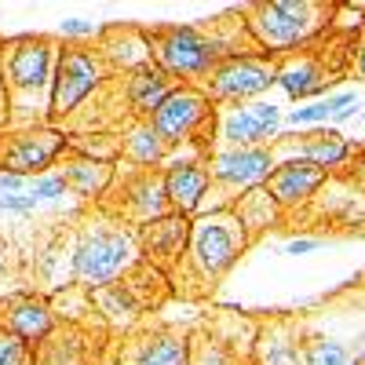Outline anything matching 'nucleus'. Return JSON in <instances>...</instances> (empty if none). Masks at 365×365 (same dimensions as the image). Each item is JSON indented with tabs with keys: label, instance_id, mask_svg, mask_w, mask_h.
I'll use <instances>...</instances> for the list:
<instances>
[{
	"label": "nucleus",
	"instance_id": "17",
	"mask_svg": "<svg viewBox=\"0 0 365 365\" xmlns=\"http://www.w3.org/2000/svg\"><path fill=\"white\" fill-rule=\"evenodd\" d=\"M347 158V143L336 132H314V135H303V161H311L318 168L329 165H340Z\"/></svg>",
	"mask_w": 365,
	"mask_h": 365
},
{
	"label": "nucleus",
	"instance_id": "24",
	"mask_svg": "<svg viewBox=\"0 0 365 365\" xmlns=\"http://www.w3.org/2000/svg\"><path fill=\"white\" fill-rule=\"evenodd\" d=\"M0 365H29V347L15 332L0 329Z\"/></svg>",
	"mask_w": 365,
	"mask_h": 365
},
{
	"label": "nucleus",
	"instance_id": "28",
	"mask_svg": "<svg viewBox=\"0 0 365 365\" xmlns=\"http://www.w3.org/2000/svg\"><path fill=\"white\" fill-rule=\"evenodd\" d=\"M314 245H318V241H289V252L299 256V252H311Z\"/></svg>",
	"mask_w": 365,
	"mask_h": 365
},
{
	"label": "nucleus",
	"instance_id": "8",
	"mask_svg": "<svg viewBox=\"0 0 365 365\" xmlns=\"http://www.w3.org/2000/svg\"><path fill=\"white\" fill-rule=\"evenodd\" d=\"M267 84H274V73L252 58H227V63L212 73V96L216 99H245L256 96Z\"/></svg>",
	"mask_w": 365,
	"mask_h": 365
},
{
	"label": "nucleus",
	"instance_id": "16",
	"mask_svg": "<svg viewBox=\"0 0 365 365\" xmlns=\"http://www.w3.org/2000/svg\"><path fill=\"white\" fill-rule=\"evenodd\" d=\"M168 96L172 91H168V73L165 70H139L135 81L128 84V99L139 113H154Z\"/></svg>",
	"mask_w": 365,
	"mask_h": 365
},
{
	"label": "nucleus",
	"instance_id": "12",
	"mask_svg": "<svg viewBox=\"0 0 365 365\" xmlns=\"http://www.w3.org/2000/svg\"><path fill=\"white\" fill-rule=\"evenodd\" d=\"M270 168H274V158L270 150H230L216 161V175L230 187H252V182H263L270 179Z\"/></svg>",
	"mask_w": 365,
	"mask_h": 365
},
{
	"label": "nucleus",
	"instance_id": "1",
	"mask_svg": "<svg viewBox=\"0 0 365 365\" xmlns=\"http://www.w3.org/2000/svg\"><path fill=\"white\" fill-rule=\"evenodd\" d=\"M322 15L325 8L311 4V0H303V4H259L252 8L249 26L263 48H289V44L307 41L322 26Z\"/></svg>",
	"mask_w": 365,
	"mask_h": 365
},
{
	"label": "nucleus",
	"instance_id": "7",
	"mask_svg": "<svg viewBox=\"0 0 365 365\" xmlns=\"http://www.w3.org/2000/svg\"><path fill=\"white\" fill-rule=\"evenodd\" d=\"M91 88H96V63H91L84 51H63V58H58V81H55L51 110L55 113L73 110Z\"/></svg>",
	"mask_w": 365,
	"mask_h": 365
},
{
	"label": "nucleus",
	"instance_id": "2",
	"mask_svg": "<svg viewBox=\"0 0 365 365\" xmlns=\"http://www.w3.org/2000/svg\"><path fill=\"white\" fill-rule=\"evenodd\" d=\"M150 44H154V55L161 58L165 73H205L212 63H216V41L201 37L194 26H172V29H158L154 37H150Z\"/></svg>",
	"mask_w": 365,
	"mask_h": 365
},
{
	"label": "nucleus",
	"instance_id": "4",
	"mask_svg": "<svg viewBox=\"0 0 365 365\" xmlns=\"http://www.w3.org/2000/svg\"><path fill=\"white\" fill-rule=\"evenodd\" d=\"M241 227L230 216H208L194 227L190 234V249H194V259L205 274H223L234 259H237V249L245 245V234H241Z\"/></svg>",
	"mask_w": 365,
	"mask_h": 365
},
{
	"label": "nucleus",
	"instance_id": "18",
	"mask_svg": "<svg viewBox=\"0 0 365 365\" xmlns=\"http://www.w3.org/2000/svg\"><path fill=\"white\" fill-rule=\"evenodd\" d=\"M274 81H282V88L289 91L292 99H303V96H314L322 88V73L311 66V63H292L285 70L274 73Z\"/></svg>",
	"mask_w": 365,
	"mask_h": 365
},
{
	"label": "nucleus",
	"instance_id": "32",
	"mask_svg": "<svg viewBox=\"0 0 365 365\" xmlns=\"http://www.w3.org/2000/svg\"><path fill=\"white\" fill-rule=\"evenodd\" d=\"M361 175H365V168H361Z\"/></svg>",
	"mask_w": 365,
	"mask_h": 365
},
{
	"label": "nucleus",
	"instance_id": "5",
	"mask_svg": "<svg viewBox=\"0 0 365 365\" xmlns=\"http://www.w3.org/2000/svg\"><path fill=\"white\" fill-rule=\"evenodd\" d=\"M205 113H208V99L201 96V91L179 88V91H172V96L154 110V125H150V128H154L165 143H172L179 135H187Z\"/></svg>",
	"mask_w": 365,
	"mask_h": 365
},
{
	"label": "nucleus",
	"instance_id": "27",
	"mask_svg": "<svg viewBox=\"0 0 365 365\" xmlns=\"http://www.w3.org/2000/svg\"><path fill=\"white\" fill-rule=\"evenodd\" d=\"M66 34H91V26H88L84 19H70V22H66Z\"/></svg>",
	"mask_w": 365,
	"mask_h": 365
},
{
	"label": "nucleus",
	"instance_id": "10",
	"mask_svg": "<svg viewBox=\"0 0 365 365\" xmlns=\"http://www.w3.org/2000/svg\"><path fill=\"white\" fill-rule=\"evenodd\" d=\"M187 237H190V223L182 212H175V216H158L143 227V252L158 263H172L182 252V245H187Z\"/></svg>",
	"mask_w": 365,
	"mask_h": 365
},
{
	"label": "nucleus",
	"instance_id": "29",
	"mask_svg": "<svg viewBox=\"0 0 365 365\" xmlns=\"http://www.w3.org/2000/svg\"><path fill=\"white\" fill-rule=\"evenodd\" d=\"M358 73L365 77V37H361V48H358Z\"/></svg>",
	"mask_w": 365,
	"mask_h": 365
},
{
	"label": "nucleus",
	"instance_id": "15",
	"mask_svg": "<svg viewBox=\"0 0 365 365\" xmlns=\"http://www.w3.org/2000/svg\"><path fill=\"white\" fill-rule=\"evenodd\" d=\"M278 128V110L274 106H245V110H234L223 120V139L230 143H256L263 135H270Z\"/></svg>",
	"mask_w": 365,
	"mask_h": 365
},
{
	"label": "nucleus",
	"instance_id": "13",
	"mask_svg": "<svg viewBox=\"0 0 365 365\" xmlns=\"http://www.w3.org/2000/svg\"><path fill=\"white\" fill-rule=\"evenodd\" d=\"M58 150H63V139L55 132H37V135H22L15 139V146L4 154V168H11V175H26L44 168Z\"/></svg>",
	"mask_w": 365,
	"mask_h": 365
},
{
	"label": "nucleus",
	"instance_id": "9",
	"mask_svg": "<svg viewBox=\"0 0 365 365\" xmlns=\"http://www.w3.org/2000/svg\"><path fill=\"white\" fill-rule=\"evenodd\" d=\"M322 179H325V168L299 158V161H289L282 168H274L270 179H267V187H270V194H274L278 205H292V201L311 197L322 187Z\"/></svg>",
	"mask_w": 365,
	"mask_h": 365
},
{
	"label": "nucleus",
	"instance_id": "3",
	"mask_svg": "<svg viewBox=\"0 0 365 365\" xmlns=\"http://www.w3.org/2000/svg\"><path fill=\"white\" fill-rule=\"evenodd\" d=\"M128 263H132V237L113 234V230L88 234L73 256V270L84 285H103V282L117 278Z\"/></svg>",
	"mask_w": 365,
	"mask_h": 365
},
{
	"label": "nucleus",
	"instance_id": "23",
	"mask_svg": "<svg viewBox=\"0 0 365 365\" xmlns=\"http://www.w3.org/2000/svg\"><path fill=\"white\" fill-rule=\"evenodd\" d=\"M344 106H351V96H332L329 103H314V106H303V110H296V113H292V120H296V125H311V120L329 117L332 110L340 113Z\"/></svg>",
	"mask_w": 365,
	"mask_h": 365
},
{
	"label": "nucleus",
	"instance_id": "22",
	"mask_svg": "<svg viewBox=\"0 0 365 365\" xmlns=\"http://www.w3.org/2000/svg\"><path fill=\"white\" fill-rule=\"evenodd\" d=\"M161 146H165V139H161L154 128H143V132H135V135L128 139V150H132L139 161H158V158H161Z\"/></svg>",
	"mask_w": 365,
	"mask_h": 365
},
{
	"label": "nucleus",
	"instance_id": "19",
	"mask_svg": "<svg viewBox=\"0 0 365 365\" xmlns=\"http://www.w3.org/2000/svg\"><path fill=\"white\" fill-rule=\"evenodd\" d=\"M135 365H187V344L175 336H158L154 344H146Z\"/></svg>",
	"mask_w": 365,
	"mask_h": 365
},
{
	"label": "nucleus",
	"instance_id": "11",
	"mask_svg": "<svg viewBox=\"0 0 365 365\" xmlns=\"http://www.w3.org/2000/svg\"><path fill=\"white\" fill-rule=\"evenodd\" d=\"M0 329L15 332L19 340H41L51 329V314L41 299L34 296H15L0 303Z\"/></svg>",
	"mask_w": 365,
	"mask_h": 365
},
{
	"label": "nucleus",
	"instance_id": "25",
	"mask_svg": "<svg viewBox=\"0 0 365 365\" xmlns=\"http://www.w3.org/2000/svg\"><path fill=\"white\" fill-rule=\"evenodd\" d=\"M63 190H66V179H58V175L37 179L34 187H29V194H34L37 201H41V197H58V194H63Z\"/></svg>",
	"mask_w": 365,
	"mask_h": 365
},
{
	"label": "nucleus",
	"instance_id": "30",
	"mask_svg": "<svg viewBox=\"0 0 365 365\" xmlns=\"http://www.w3.org/2000/svg\"><path fill=\"white\" fill-rule=\"evenodd\" d=\"M0 113H4V84H0Z\"/></svg>",
	"mask_w": 365,
	"mask_h": 365
},
{
	"label": "nucleus",
	"instance_id": "21",
	"mask_svg": "<svg viewBox=\"0 0 365 365\" xmlns=\"http://www.w3.org/2000/svg\"><path fill=\"white\" fill-rule=\"evenodd\" d=\"M303 361L307 365H347V347L336 340H311L307 351H303Z\"/></svg>",
	"mask_w": 365,
	"mask_h": 365
},
{
	"label": "nucleus",
	"instance_id": "6",
	"mask_svg": "<svg viewBox=\"0 0 365 365\" xmlns=\"http://www.w3.org/2000/svg\"><path fill=\"white\" fill-rule=\"evenodd\" d=\"M8 63V77L19 91H34L48 81V66H51V41L48 37H22L8 48L4 55Z\"/></svg>",
	"mask_w": 365,
	"mask_h": 365
},
{
	"label": "nucleus",
	"instance_id": "20",
	"mask_svg": "<svg viewBox=\"0 0 365 365\" xmlns=\"http://www.w3.org/2000/svg\"><path fill=\"white\" fill-rule=\"evenodd\" d=\"M106 179H110V165H103V161H77V165L66 172V182H73L81 194L103 190Z\"/></svg>",
	"mask_w": 365,
	"mask_h": 365
},
{
	"label": "nucleus",
	"instance_id": "31",
	"mask_svg": "<svg viewBox=\"0 0 365 365\" xmlns=\"http://www.w3.org/2000/svg\"><path fill=\"white\" fill-rule=\"evenodd\" d=\"M358 365H365V358H361V361H358Z\"/></svg>",
	"mask_w": 365,
	"mask_h": 365
},
{
	"label": "nucleus",
	"instance_id": "14",
	"mask_svg": "<svg viewBox=\"0 0 365 365\" xmlns=\"http://www.w3.org/2000/svg\"><path fill=\"white\" fill-rule=\"evenodd\" d=\"M205 187H208V172L201 165H172L168 175H165V197L182 212V216L197 208Z\"/></svg>",
	"mask_w": 365,
	"mask_h": 365
},
{
	"label": "nucleus",
	"instance_id": "26",
	"mask_svg": "<svg viewBox=\"0 0 365 365\" xmlns=\"http://www.w3.org/2000/svg\"><path fill=\"white\" fill-rule=\"evenodd\" d=\"M37 205L34 194H0V208H11V212H29Z\"/></svg>",
	"mask_w": 365,
	"mask_h": 365
}]
</instances>
